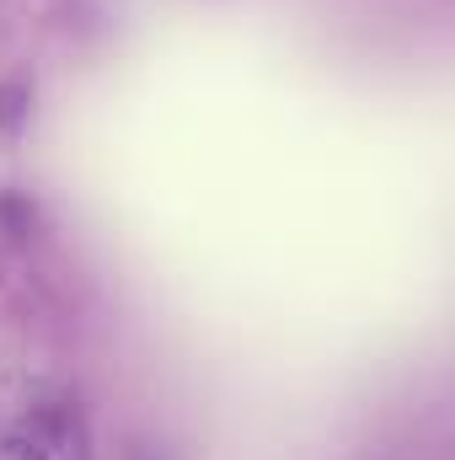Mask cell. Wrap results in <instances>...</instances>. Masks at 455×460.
<instances>
[{"label": "cell", "instance_id": "1", "mask_svg": "<svg viewBox=\"0 0 455 460\" xmlns=\"http://www.w3.org/2000/svg\"><path fill=\"white\" fill-rule=\"evenodd\" d=\"M27 434H32L43 450H59L65 460H81V429H76V418H70L65 407H43Z\"/></svg>", "mask_w": 455, "mask_h": 460}, {"label": "cell", "instance_id": "2", "mask_svg": "<svg viewBox=\"0 0 455 460\" xmlns=\"http://www.w3.org/2000/svg\"><path fill=\"white\" fill-rule=\"evenodd\" d=\"M0 460H49V450L32 434H5L0 439Z\"/></svg>", "mask_w": 455, "mask_h": 460}, {"label": "cell", "instance_id": "3", "mask_svg": "<svg viewBox=\"0 0 455 460\" xmlns=\"http://www.w3.org/2000/svg\"><path fill=\"white\" fill-rule=\"evenodd\" d=\"M0 113H16V102H11V92H0Z\"/></svg>", "mask_w": 455, "mask_h": 460}]
</instances>
